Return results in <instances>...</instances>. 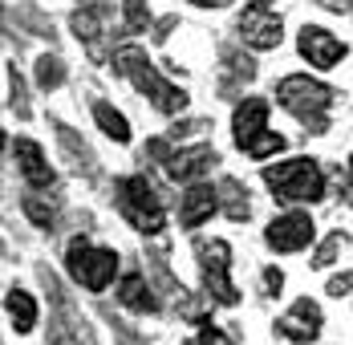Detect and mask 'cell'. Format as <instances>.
<instances>
[{
	"label": "cell",
	"mask_w": 353,
	"mask_h": 345,
	"mask_svg": "<svg viewBox=\"0 0 353 345\" xmlns=\"http://www.w3.org/2000/svg\"><path fill=\"white\" fill-rule=\"evenodd\" d=\"M191 4H195V8H228L232 0H191Z\"/></svg>",
	"instance_id": "cell-37"
},
{
	"label": "cell",
	"mask_w": 353,
	"mask_h": 345,
	"mask_svg": "<svg viewBox=\"0 0 353 345\" xmlns=\"http://www.w3.org/2000/svg\"><path fill=\"white\" fill-rule=\"evenodd\" d=\"M260 280H264V297H281V288H284V273L276 268V264H268V268L260 273Z\"/></svg>",
	"instance_id": "cell-34"
},
{
	"label": "cell",
	"mask_w": 353,
	"mask_h": 345,
	"mask_svg": "<svg viewBox=\"0 0 353 345\" xmlns=\"http://www.w3.org/2000/svg\"><path fill=\"white\" fill-rule=\"evenodd\" d=\"M90 110H94L98 130H102L110 142H130V122H126V114H122V110H114L106 98H94V102H90Z\"/></svg>",
	"instance_id": "cell-22"
},
{
	"label": "cell",
	"mask_w": 353,
	"mask_h": 345,
	"mask_svg": "<svg viewBox=\"0 0 353 345\" xmlns=\"http://www.w3.org/2000/svg\"><path fill=\"white\" fill-rule=\"evenodd\" d=\"M114 207L142 236H163V228H167V204H163L159 187L146 175H122V179H114Z\"/></svg>",
	"instance_id": "cell-3"
},
{
	"label": "cell",
	"mask_w": 353,
	"mask_h": 345,
	"mask_svg": "<svg viewBox=\"0 0 353 345\" xmlns=\"http://www.w3.org/2000/svg\"><path fill=\"white\" fill-rule=\"evenodd\" d=\"M183 345H236V337H232V333H223L215 321H203V325L195 329V337H187Z\"/></svg>",
	"instance_id": "cell-30"
},
{
	"label": "cell",
	"mask_w": 353,
	"mask_h": 345,
	"mask_svg": "<svg viewBox=\"0 0 353 345\" xmlns=\"http://www.w3.org/2000/svg\"><path fill=\"white\" fill-rule=\"evenodd\" d=\"M8 155H12L21 179L29 183V191H49V187L57 183V171L49 167L41 142H33V138H12V142H8Z\"/></svg>",
	"instance_id": "cell-13"
},
{
	"label": "cell",
	"mask_w": 353,
	"mask_h": 345,
	"mask_svg": "<svg viewBox=\"0 0 353 345\" xmlns=\"http://www.w3.org/2000/svg\"><path fill=\"white\" fill-rule=\"evenodd\" d=\"M232 138L236 146L244 150L248 159H272L281 155L284 146V135L268 130V98H240L236 110H232Z\"/></svg>",
	"instance_id": "cell-6"
},
{
	"label": "cell",
	"mask_w": 353,
	"mask_h": 345,
	"mask_svg": "<svg viewBox=\"0 0 353 345\" xmlns=\"http://www.w3.org/2000/svg\"><path fill=\"white\" fill-rule=\"evenodd\" d=\"M53 135H57L61 159L70 163V171H73V175H81V179H90V183H94V179L102 175V171H98V155L90 150V142H85V138L77 135V130H73L70 122L53 118Z\"/></svg>",
	"instance_id": "cell-18"
},
{
	"label": "cell",
	"mask_w": 353,
	"mask_h": 345,
	"mask_svg": "<svg viewBox=\"0 0 353 345\" xmlns=\"http://www.w3.org/2000/svg\"><path fill=\"white\" fill-rule=\"evenodd\" d=\"M236 33L256 53L276 49L284 41V21H281V12H276V4L272 0H248L244 12L236 17Z\"/></svg>",
	"instance_id": "cell-9"
},
{
	"label": "cell",
	"mask_w": 353,
	"mask_h": 345,
	"mask_svg": "<svg viewBox=\"0 0 353 345\" xmlns=\"http://www.w3.org/2000/svg\"><path fill=\"white\" fill-rule=\"evenodd\" d=\"M118 305L130 309V313H139V317H154V313L163 309L159 288L150 284V276L142 273V268H130V273L118 280Z\"/></svg>",
	"instance_id": "cell-19"
},
{
	"label": "cell",
	"mask_w": 353,
	"mask_h": 345,
	"mask_svg": "<svg viewBox=\"0 0 353 345\" xmlns=\"http://www.w3.org/2000/svg\"><path fill=\"white\" fill-rule=\"evenodd\" d=\"M33 77H37V86L49 94V90H61V86H65L70 66H65L57 53H41V57H37V66H33Z\"/></svg>",
	"instance_id": "cell-23"
},
{
	"label": "cell",
	"mask_w": 353,
	"mask_h": 345,
	"mask_svg": "<svg viewBox=\"0 0 353 345\" xmlns=\"http://www.w3.org/2000/svg\"><path fill=\"white\" fill-rule=\"evenodd\" d=\"M296 53H301L313 69H337L345 61L350 45H345L341 37H333L329 29H321V25H305V29L296 33Z\"/></svg>",
	"instance_id": "cell-12"
},
{
	"label": "cell",
	"mask_w": 353,
	"mask_h": 345,
	"mask_svg": "<svg viewBox=\"0 0 353 345\" xmlns=\"http://www.w3.org/2000/svg\"><path fill=\"white\" fill-rule=\"evenodd\" d=\"M215 211H219V187H212L208 179L187 183V191L179 195V224L187 232H195V228H203L212 219Z\"/></svg>",
	"instance_id": "cell-17"
},
{
	"label": "cell",
	"mask_w": 353,
	"mask_h": 345,
	"mask_svg": "<svg viewBox=\"0 0 353 345\" xmlns=\"http://www.w3.org/2000/svg\"><path fill=\"white\" fill-rule=\"evenodd\" d=\"M345 191H353V159H350V167H345Z\"/></svg>",
	"instance_id": "cell-38"
},
{
	"label": "cell",
	"mask_w": 353,
	"mask_h": 345,
	"mask_svg": "<svg viewBox=\"0 0 353 345\" xmlns=\"http://www.w3.org/2000/svg\"><path fill=\"white\" fill-rule=\"evenodd\" d=\"M118 264H122V256L114 248H106V244H94V240L77 236L65 248V273L85 293H106L114 284V276H118Z\"/></svg>",
	"instance_id": "cell-7"
},
{
	"label": "cell",
	"mask_w": 353,
	"mask_h": 345,
	"mask_svg": "<svg viewBox=\"0 0 353 345\" xmlns=\"http://www.w3.org/2000/svg\"><path fill=\"white\" fill-rule=\"evenodd\" d=\"M4 313H8V325H12L17 333H33V329H37V317H41L33 293H25L21 284H12V288L4 293Z\"/></svg>",
	"instance_id": "cell-20"
},
{
	"label": "cell",
	"mask_w": 353,
	"mask_h": 345,
	"mask_svg": "<svg viewBox=\"0 0 353 345\" xmlns=\"http://www.w3.org/2000/svg\"><path fill=\"white\" fill-rule=\"evenodd\" d=\"M215 163H219L215 146L199 142V146H179V150H171V155H167V163H163V171H167V179H175V183L187 187V183L208 179V171H212Z\"/></svg>",
	"instance_id": "cell-14"
},
{
	"label": "cell",
	"mask_w": 353,
	"mask_h": 345,
	"mask_svg": "<svg viewBox=\"0 0 353 345\" xmlns=\"http://www.w3.org/2000/svg\"><path fill=\"white\" fill-rule=\"evenodd\" d=\"M325 293H329V297H353V273H341V276H333Z\"/></svg>",
	"instance_id": "cell-35"
},
{
	"label": "cell",
	"mask_w": 353,
	"mask_h": 345,
	"mask_svg": "<svg viewBox=\"0 0 353 345\" xmlns=\"http://www.w3.org/2000/svg\"><path fill=\"white\" fill-rule=\"evenodd\" d=\"M276 333H281L284 342L292 345H313L321 337V329H325V317H321V305L317 301H309V297H301V301H292L288 313L276 317V325H272Z\"/></svg>",
	"instance_id": "cell-11"
},
{
	"label": "cell",
	"mask_w": 353,
	"mask_h": 345,
	"mask_svg": "<svg viewBox=\"0 0 353 345\" xmlns=\"http://www.w3.org/2000/svg\"><path fill=\"white\" fill-rule=\"evenodd\" d=\"M146 268H150V276H154L150 284H154L159 293H167V297H175V301L183 297V293H187V288L179 284L175 276H171V268H167V252H163V248H154V252H146Z\"/></svg>",
	"instance_id": "cell-25"
},
{
	"label": "cell",
	"mask_w": 353,
	"mask_h": 345,
	"mask_svg": "<svg viewBox=\"0 0 353 345\" xmlns=\"http://www.w3.org/2000/svg\"><path fill=\"white\" fill-rule=\"evenodd\" d=\"M313 240H317V224H313V215H309V211H301V207L272 215V224L264 228V244H268L272 252H281V256L305 252Z\"/></svg>",
	"instance_id": "cell-10"
},
{
	"label": "cell",
	"mask_w": 353,
	"mask_h": 345,
	"mask_svg": "<svg viewBox=\"0 0 353 345\" xmlns=\"http://www.w3.org/2000/svg\"><path fill=\"white\" fill-rule=\"evenodd\" d=\"M341 248H345V232H329L325 240L317 244V252H313V268H329V264H337V256H341Z\"/></svg>",
	"instance_id": "cell-29"
},
{
	"label": "cell",
	"mask_w": 353,
	"mask_h": 345,
	"mask_svg": "<svg viewBox=\"0 0 353 345\" xmlns=\"http://www.w3.org/2000/svg\"><path fill=\"white\" fill-rule=\"evenodd\" d=\"M37 280H41V288L49 293V305H53V313H49V345H98L90 321H85L81 309L73 305V297L65 293V284L49 273V264H37Z\"/></svg>",
	"instance_id": "cell-5"
},
{
	"label": "cell",
	"mask_w": 353,
	"mask_h": 345,
	"mask_svg": "<svg viewBox=\"0 0 353 345\" xmlns=\"http://www.w3.org/2000/svg\"><path fill=\"white\" fill-rule=\"evenodd\" d=\"M212 130V122L208 118H183V122H175L171 126V142H187V138H203Z\"/></svg>",
	"instance_id": "cell-31"
},
{
	"label": "cell",
	"mask_w": 353,
	"mask_h": 345,
	"mask_svg": "<svg viewBox=\"0 0 353 345\" xmlns=\"http://www.w3.org/2000/svg\"><path fill=\"white\" fill-rule=\"evenodd\" d=\"M21 211L33 219V228H41V232H53V228H57V199H49V195H41V191L25 195V199H21Z\"/></svg>",
	"instance_id": "cell-24"
},
{
	"label": "cell",
	"mask_w": 353,
	"mask_h": 345,
	"mask_svg": "<svg viewBox=\"0 0 353 345\" xmlns=\"http://www.w3.org/2000/svg\"><path fill=\"white\" fill-rule=\"evenodd\" d=\"M175 29H179V17L171 12V17H163V21H154V29H150V41H154V45H167Z\"/></svg>",
	"instance_id": "cell-33"
},
{
	"label": "cell",
	"mask_w": 353,
	"mask_h": 345,
	"mask_svg": "<svg viewBox=\"0 0 353 345\" xmlns=\"http://www.w3.org/2000/svg\"><path fill=\"white\" fill-rule=\"evenodd\" d=\"M264 187L272 191L276 204H321L325 199V167L317 159L301 155V159H284V163H272L264 167Z\"/></svg>",
	"instance_id": "cell-4"
},
{
	"label": "cell",
	"mask_w": 353,
	"mask_h": 345,
	"mask_svg": "<svg viewBox=\"0 0 353 345\" xmlns=\"http://www.w3.org/2000/svg\"><path fill=\"white\" fill-rule=\"evenodd\" d=\"M321 8H329V12H337V17H350L353 12V0H317Z\"/></svg>",
	"instance_id": "cell-36"
},
{
	"label": "cell",
	"mask_w": 353,
	"mask_h": 345,
	"mask_svg": "<svg viewBox=\"0 0 353 345\" xmlns=\"http://www.w3.org/2000/svg\"><path fill=\"white\" fill-rule=\"evenodd\" d=\"M219 211L232 219V224H244L252 219V199H248V187L240 179H219Z\"/></svg>",
	"instance_id": "cell-21"
},
{
	"label": "cell",
	"mask_w": 353,
	"mask_h": 345,
	"mask_svg": "<svg viewBox=\"0 0 353 345\" xmlns=\"http://www.w3.org/2000/svg\"><path fill=\"white\" fill-rule=\"evenodd\" d=\"M17 25H25L33 37H45V41H53V37H57V33H53V21H49L37 4H21V8H17Z\"/></svg>",
	"instance_id": "cell-28"
},
{
	"label": "cell",
	"mask_w": 353,
	"mask_h": 345,
	"mask_svg": "<svg viewBox=\"0 0 353 345\" xmlns=\"http://www.w3.org/2000/svg\"><path fill=\"white\" fill-rule=\"evenodd\" d=\"M4 77H8V110L21 118V122H29V90H25V81H21V73H17V66L4 69Z\"/></svg>",
	"instance_id": "cell-27"
},
{
	"label": "cell",
	"mask_w": 353,
	"mask_h": 345,
	"mask_svg": "<svg viewBox=\"0 0 353 345\" xmlns=\"http://www.w3.org/2000/svg\"><path fill=\"white\" fill-rule=\"evenodd\" d=\"M106 321H110V329H114V342L118 345H146V337H142L134 325H126L122 317H114L110 309H106Z\"/></svg>",
	"instance_id": "cell-32"
},
{
	"label": "cell",
	"mask_w": 353,
	"mask_h": 345,
	"mask_svg": "<svg viewBox=\"0 0 353 345\" xmlns=\"http://www.w3.org/2000/svg\"><path fill=\"white\" fill-rule=\"evenodd\" d=\"M122 29L126 37H139V33H150V4L146 0H122Z\"/></svg>",
	"instance_id": "cell-26"
},
{
	"label": "cell",
	"mask_w": 353,
	"mask_h": 345,
	"mask_svg": "<svg viewBox=\"0 0 353 345\" xmlns=\"http://www.w3.org/2000/svg\"><path fill=\"white\" fill-rule=\"evenodd\" d=\"M110 66H114L118 77H126L142 98H150V106H154L159 114L175 118V114L187 110V90L175 86V81H167V77L154 69V61L146 57V49H142V45H134V41L118 45V49L110 53Z\"/></svg>",
	"instance_id": "cell-1"
},
{
	"label": "cell",
	"mask_w": 353,
	"mask_h": 345,
	"mask_svg": "<svg viewBox=\"0 0 353 345\" xmlns=\"http://www.w3.org/2000/svg\"><path fill=\"white\" fill-rule=\"evenodd\" d=\"M195 264H199V280H203V297L212 305L236 309L240 305V288L232 280V244L228 240H195Z\"/></svg>",
	"instance_id": "cell-8"
},
{
	"label": "cell",
	"mask_w": 353,
	"mask_h": 345,
	"mask_svg": "<svg viewBox=\"0 0 353 345\" xmlns=\"http://www.w3.org/2000/svg\"><path fill=\"white\" fill-rule=\"evenodd\" d=\"M70 29L85 45L90 61H106V4H81V8H73Z\"/></svg>",
	"instance_id": "cell-16"
},
{
	"label": "cell",
	"mask_w": 353,
	"mask_h": 345,
	"mask_svg": "<svg viewBox=\"0 0 353 345\" xmlns=\"http://www.w3.org/2000/svg\"><path fill=\"white\" fill-rule=\"evenodd\" d=\"M276 106L288 110L309 135H325L329 130V114H333V86H325L317 77H309V73H288L276 81Z\"/></svg>",
	"instance_id": "cell-2"
},
{
	"label": "cell",
	"mask_w": 353,
	"mask_h": 345,
	"mask_svg": "<svg viewBox=\"0 0 353 345\" xmlns=\"http://www.w3.org/2000/svg\"><path fill=\"white\" fill-rule=\"evenodd\" d=\"M252 81H256V61L240 45H219V81H215L219 98L244 94V86H252Z\"/></svg>",
	"instance_id": "cell-15"
}]
</instances>
